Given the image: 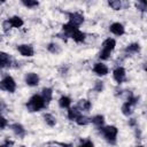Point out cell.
Masks as SVG:
<instances>
[{"instance_id":"d4e9b609","label":"cell","mask_w":147,"mask_h":147,"mask_svg":"<svg viewBox=\"0 0 147 147\" xmlns=\"http://www.w3.org/2000/svg\"><path fill=\"white\" fill-rule=\"evenodd\" d=\"M108 5L114 9V10H119L122 8V2L119 0H113V1H109Z\"/></svg>"},{"instance_id":"ba28073f","label":"cell","mask_w":147,"mask_h":147,"mask_svg":"<svg viewBox=\"0 0 147 147\" xmlns=\"http://www.w3.org/2000/svg\"><path fill=\"white\" fill-rule=\"evenodd\" d=\"M25 83L29 86H37L39 84V76L34 72H29L25 75Z\"/></svg>"},{"instance_id":"3957f363","label":"cell","mask_w":147,"mask_h":147,"mask_svg":"<svg viewBox=\"0 0 147 147\" xmlns=\"http://www.w3.org/2000/svg\"><path fill=\"white\" fill-rule=\"evenodd\" d=\"M115 46H116L115 39H113V38L106 39V40L103 41V44H102V49H101V52L99 53V57H100L101 60H108L109 56H110V52L115 48Z\"/></svg>"},{"instance_id":"e575fe53","label":"cell","mask_w":147,"mask_h":147,"mask_svg":"<svg viewBox=\"0 0 147 147\" xmlns=\"http://www.w3.org/2000/svg\"><path fill=\"white\" fill-rule=\"evenodd\" d=\"M0 115H1V110H0Z\"/></svg>"},{"instance_id":"7a4b0ae2","label":"cell","mask_w":147,"mask_h":147,"mask_svg":"<svg viewBox=\"0 0 147 147\" xmlns=\"http://www.w3.org/2000/svg\"><path fill=\"white\" fill-rule=\"evenodd\" d=\"M100 131H101L102 136L105 137V139L109 144L114 145L116 142V138H117V133H118V130H117L116 126H114V125L102 126V127H100Z\"/></svg>"},{"instance_id":"7c38bea8","label":"cell","mask_w":147,"mask_h":147,"mask_svg":"<svg viewBox=\"0 0 147 147\" xmlns=\"http://www.w3.org/2000/svg\"><path fill=\"white\" fill-rule=\"evenodd\" d=\"M11 130H13V132L17 136V137H24L25 136V129L23 127V125H21V124H18V123H14V124H11Z\"/></svg>"},{"instance_id":"836d02e7","label":"cell","mask_w":147,"mask_h":147,"mask_svg":"<svg viewBox=\"0 0 147 147\" xmlns=\"http://www.w3.org/2000/svg\"><path fill=\"white\" fill-rule=\"evenodd\" d=\"M137 147H144V146H137Z\"/></svg>"},{"instance_id":"e0dca14e","label":"cell","mask_w":147,"mask_h":147,"mask_svg":"<svg viewBox=\"0 0 147 147\" xmlns=\"http://www.w3.org/2000/svg\"><path fill=\"white\" fill-rule=\"evenodd\" d=\"M70 38H72L76 42H82V41L85 40V33L82 32L79 29H77V30H75V31L72 32V34L70 36Z\"/></svg>"},{"instance_id":"7402d4cb","label":"cell","mask_w":147,"mask_h":147,"mask_svg":"<svg viewBox=\"0 0 147 147\" xmlns=\"http://www.w3.org/2000/svg\"><path fill=\"white\" fill-rule=\"evenodd\" d=\"M47 49H48V52H51L52 54H59V53L61 52V47H60L57 44H55V42L48 44Z\"/></svg>"},{"instance_id":"277c9868","label":"cell","mask_w":147,"mask_h":147,"mask_svg":"<svg viewBox=\"0 0 147 147\" xmlns=\"http://www.w3.org/2000/svg\"><path fill=\"white\" fill-rule=\"evenodd\" d=\"M0 90L7 91L9 93H14L16 90V83L11 76H6L1 82H0Z\"/></svg>"},{"instance_id":"5bb4252c","label":"cell","mask_w":147,"mask_h":147,"mask_svg":"<svg viewBox=\"0 0 147 147\" xmlns=\"http://www.w3.org/2000/svg\"><path fill=\"white\" fill-rule=\"evenodd\" d=\"M80 110L77 107H72V108H68V118L70 121H76L79 116H80Z\"/></svg>"},{"instance_id":"603a6c76","label":"cell","mask_w":147,"mask_h":147,"mask_svg":"<svg viewBox=\"0 0 147 147\" xmlns=\"http://www.w3.org/2000/svg\"><path fill=\"white\" fill-rule=\"evenodd\" d=\"M44 119H45L46 124L49 125V126H54L56 124V119L52 114H45L44 115Z\"/></svg>"},{"instance_id":"6da1fadb","label":"cell","mask_w":147,"mask_h":147,"mask_svg":"<svg viewBox=\"0 0 147 147\" xmlns=\"http://www.w3.org/2000/svg\"><path fill=\"white\" fill-rule=\"evenodd\" d=\"M46 107V102L44 101V99L41 98V95L39 94H34L30 98V100L26 102V108L29 111L33 113V111H39L41 109H44Z\"/></svg>"},{"instance_id":"4fadbf2b","label":"cell","mask_w":147,"mask_h":147,"mask_svg":"<svg viewBox=\"0 0 147 147\" xmlns=\"http://www.w3.org/2000/svg\"><path fill=\"white\" fill-rule=\"evenodd\" d=\"M41 98L44 99V101L46 102V105L49 103L51 100H52V98H53V91H52V88H49V87L42 88V91H41Z\"/></svg>"},{"instance_id":"ac0fdd59","label":"cell","mask_w":147,"mask_h":147,"mask_svg":"<svg viewBox=\"0 0 147 147\" xmlns=\"http://www.w3.org/2000/svg\"><path fill=\"white\" fill-rule=\"evenodd\" d=\"M91 122L96 126V127H102L103 124H105V117L102 115H95L94 117L91 118Z\"/></svg>"},{"instance_id":"1f68e13d","label":"cell","mask_w":147,"mask_h":147,"mask_svg":"<svg viewBox=\"0 0 147 147\" xmlns=\"http://www.w3.org/2000/svg\"><path fill=\"white\" fill-rule=\"evenodd\" d=\"M129 124H130V125H134V124H136V121H134V119L132 118V119L130 121V123H129Z\"/></svg>"},{"instance_id":"4dcf8cb0","label":"cell","mask_w":147,"mask_h":147,"mask_svg":"<svg viewBox=\"0 0 147 147\" xmlns=\"http://www.w3.org/2000/svg\"><path fill=\"white\" fill-rule=\"evenodd\" d=\"M2 28H3V31H5V32H8V31L11 29V26H10V24H9L8 21H5V22L2 23Z\"/></svg>"},{"instance_id":"83f0119b","label":"cell","mask_w":147,"mask_h":147,"mask_svg":"<svg viewBox=\"0 0 147 147\" xmlns=\"http://www.w3.org/2000/svg\"><path fill=\"white\" fill-rule=\"evenodd\" d=\"M7 125H8V121L0 115V130H3Z\"/></svg>"},{"instance_id":"4316f807","label":"cell","mask_w":147,"mask_h":147,"mask_svg":"<svg viewBox=\"0 0 147 147\" xmlns=\"http://www.w3.org/2000/svg\"><path fill=\"white\" fill-rule=\"evenodd\" d=\"M136 7H137L140 11H145L146 8H147V3H146V1H139V2L136 3Z\"/></svg>"},{"instance_id":"8992f818","label":"cell","mask_w":147,"mask_h":147,"mask_svg":"<svg viewBox=\"0 0 147 147\" xmlns=\"http://www.w3.org/2000/svg\"><path fill=\"white\" fill-rule=\"evenodd\" d=\"M17 51L21 53V55L23 56H32L34 54V49L31 45H28V44H23V45H18L17 46Z\"/></svg>"},{"instance_id":"ffe728a7","label":"cell","mask_w":147,"mask_h":147,"mask_svg":"<svg viewBox=\"0 0 147 147\" xmlns=\"http://www.w3.org/2000/svg\"><path fill=\"white\" fill-rule=\"evenodd\" d=\"M139 51H140V45L137 44V42L130 44V45L125 48V52L129 53V54H134V53H138Z\"/></svg>"},{"instance_id":"5b68a950","label":"cell","mask_w":147,"mask_h":147,"mask_svg":"<svg viewBox=\"0 0 147 147\" xmlns=\"http://www.w3.org/2000/svg\"><path fill=\"white\" fill-rule=\"evenodd\" d=\"M68 16H69V23L77 28L84 22V16L80 13H68Z\"/></svg>"},{"instance_id":"f546056e","label":"cell","mask_w":147,"mask_h":147,"mask_svg":"<svg viewBox=\"0 0 147 147\" xmlns=\"http://www.w3.org/2000/svg\"><path fill=\"white\" fill-rule=\"evenodd\" d=\"M78 147H94V144L91 140H85L84 142H82Z\"/></svg>"},{"instance_id":"d590c367","label":"cell","mask_w":147,"mask_h":147,"mask_svg":"<svg viewBox=\"0 0 147 147\" xmlns=\"http://www.w3.org/2000/svg\"><path fill=\"white\" fill-rule=\"evenodd\" d=\"M51 147H55V146H51Z\"/></svg>"},{"instance_id":"484cf974","label":"cell","mask_w":147,"mask_h":147,"mask_svg":"<svg viewBox=\"0 0 147 147\" xmlns=\"http://www.w3.org/2000/svg\"><path fill=\"white\" fill-rule=\"evenodd\" d=\"M22 3L25 7H28V8H34V7H37L39 5V2L38 1H34V0H23Z\"/></svg>"},{"instance_id":"44dd1931","label":"cell","mask_w":147,"mask_h":147,"mask_svg":"<svg viewBox=\"0 0 147 147\" xmlns=\"http://www.w3.org/2000/svg\"><path fill=\"white\" fill-rule=\"evenodd\" d=\"M132 105L130 103V102H124L123 103V106H122V113L125 115V116H129V115H131L132 114Z\"/></svg>"},{"instance_id":"2e32d148","label":"cell","mask_w":147,"mask_h":147,"mask_svg":"<svg viewBox=\"0 0 147 147\" xmlns=\"http://www.w3.org/2000/svg\"><path fill=\"white\" fill-rule=\"evenodd\" d=\"M7 21L9 22V24H10L11 28H21L23 25V23H24L23 20L20 16H13V17L8 18Z\"/></svg>"},{"instance_id":"f1b7e54d","label":"cell","mask_w":147,"mask_h":147,"mask_svg":"<svg viewBox=\"0 0 147 147\" xmlns=\"http://www.w3.org/2000/svg\"><path fill=\"white\" fill-rule=\"evenodd\" d=\"M102 88H103V83H102V82H100V80L95 82V86H94V90H95L96 92H101V91H102Z\"/></svg>"},{"instance_id":"8d00e7d4","label":"cell","mask_w":147,"mask_h":147,"mask_svg":"<svg viewBox=\"0 0 147 147\" xmlns=\"http://www.w3.org/2000/svg\"><path fill=\"white\" fill-rule=\"evenodd\" d=\"M0 40H1V37H0Z\"/></svg>"},{"instance_id":"9c48e42d","label":"cell","mask_w":147,"mask_h":147,"mask_svg":"<svg viewBox=\"0 0 147 147\" xmlns=\"http://www.w3.org/2000/svg\"><path fill=\"white\" fill-rule=\"evenodd\" d=\"M11 65V57L5 52H0V69L8 68Z\"/></svg>"},{"instance_id":"52a82bcc","label":"cell","mask_w":147,"mask_h":147,"mask_svg":"<svg viewBox=\"0 0 147 147\" xmlns=\"http://www.w3.org/2000/svg\"><path fill=\"white\" fill-rule=\"evenodd\" d=\"M113 77H114V79H115V80H116L118 84L123 83V82L125 80V78H126L125 69H124V68H122V67L116 68V69L113 71Z\"/></svg>"},{"instance_id":"d6a6232c","label":"cell","mask_w":147,"mask_h":147,"mask_svg":"<svg viewBox=\"0 0 147 147\" xmlns=\"http://www.w3.org/2000/svg\"><path fill=\"white\" fill-rule=\"evenodd\" d=\"M0 147H9V145H7V144H5V145H0Z\"/></svg>"},{"instance_id":"8fae6325","label":"cell","mask_w":147,"mask_h":147,"mask_svg":"<svg viewBox=\"0 0 147 147\" xmlns=\"http://www.w3.org/2000/svg\"><path fill=\"white\" fill-rule=\"evenodd\" d=\"M93 71L98 75V76H106L108 74V67L103 63H95L93 67Z\"/></svg>"},{"instance_id":"9a60e30c","label":"cell","mask_w":147,"mask_h":147,"mask_svg":"<svg viewBox=\"0 0 147 147\" xmlns=\"http://www.w3.org/2000/svg\"><path fill=\"white\" fill-rule=\"evenodd\" d=\"M79 110H84V111H88L90 109H91V107H92V105H91V102L88 101V100H86V99H80L79 101H78V103H77V106H76Z\"/></svg>"},{"instance_id":"cb8c5ba5","label":"cell","mask_w":147,"mask_h":147,"mask_svg":"<svg viewBox=\"0 0 147 147\" xmlns=\"http://www.w3.org/2000/svg\"><path fill=\"white\" fill-rule=\"evenodd\" d=\"M90 122H91V118H88V117H86V116H84V115H80V116L76 119V123H77L78 125H87Z\"/></svg>"},{"instance_id":"d6986e66","label":"cell","mask_w":147,"mask_h":147,"mask_svg":"<svg viewBox=\"0 0 147 147\" xmlns=\"http://www.w3.org/2000/svg\"><path fill=\"white\" fill-rule=\"evenodd\" d=\"M70 105H71V99L69 96L63 95L59 99V106L61 108H67L68 109V108H70Z\"/></svg>"},{"instance_id":"30bf717a","label":"cell","mask_w":147,"mask_h":147,"mask_svg":"<svg viewBox=\"0 0 147 147\" xmlns=\"http://www.w3.org/2000/svg\"><path fill=\"white\" fill-rule=\"evenodd\" d=\"M109 30H110V32L114 33L115 36H122V34H124V32H125V29H124L123 24H121V23H118V22L113 23V24L109 26Z\"/></svg>"}]
</instances>
